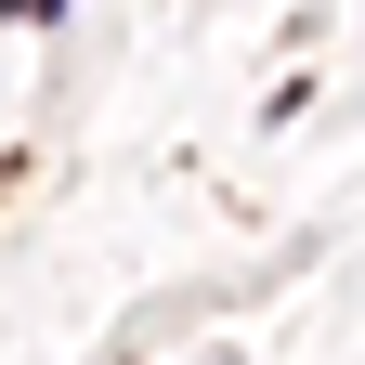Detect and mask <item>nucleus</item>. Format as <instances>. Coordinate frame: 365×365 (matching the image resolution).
Returning a JSON list of instances; mask_svg holds the SVG:
<instances>
[]
</instances>
